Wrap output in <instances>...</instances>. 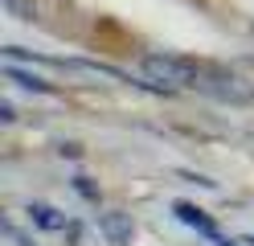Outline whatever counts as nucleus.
<instances>
[{
  "instance_id": "obj_5",
  "label": "nucleus",
  "mask_w": 254,
  "mask_h": 246,
  "mask_svg": "<svg viewBox=\"0 0 254 246\" xmlns=\"http://www.w3.org/2000/svg\"><path fill=\"white\" fill-rule=\"evenodd\" d=\"M25 213H29V226L45 230V234H70V230H74V222L66 218V213L54 209V205H45V201H33Z\"/></svg>"
},
{
  "instance_id": "obj_4",
  "label": "nucleus",
  "mask_w": 254,
  "mask_h": 246,
  "mask_svg": "<svg viewBox=\"0 0 254 246\" xmlns=\"http://www.w3.org/2000/svg\"><path fill=\"white\" fill-rule=\"evenodd\" d=\"M94 226H99L107 246H131V238H135V222H131V213H123V209H99Z\"/></svg>"
},
{
  "instance_id": "obj_7",
  "label": "nucleus",
  "mask_w": 254,
  "mask_h": 246,
  "mask_svg": "<svg viewBox=\"0 0 254 246\" xmlns=\"http://www.w3.org/2000/svg\"><path fill=\"white\" fill-rule=\"evenodd\" d=\"M8 16H17V21H37V4L33 0H0Z\"/></svg>"
},
{
  "instance_id": "obj_8",
  "label": "nucleus",
  "mask_w": 254,
  "mask_h": 246,
  "mask_svg": "<svg viewBox=\"0 0 254 246\" xmlns=\"http://www.w3.org/2000/svg\"><path fill=\"white\" fill-rule=\"evenodd\" d=\"M4 234H8V242H17V246H37V242H33V238H29V234H25V230L17 226V222H4Z\"/></svg>"
},
{
  "instance_id": "obj_6",
  "label": "nucleus",
  "mask_w": 254,
  "mask_h": 246,
  "mask_svg": "<svg viewBox=\"0 0 254 246\" xmlns=\"http://www.w3.org/2000/svg\"><path fill=\"white\" fill-rule=\"evenodd\" d=\"M4 78H8V82H17L21 90H33V94H54V86H50V82H45V78H37L33 70H21L17 62H4Z\"/></svg>"
},
{
  "instance_id": "obj_3",
  "label": "nucleus",
  "mask_w": 254,
  "mask_h": 246,
  "mask_svg": "<svg viewBox=\"0 0 254 246\" xmlns=\"http://www.w3.org/2000/svg\"><path fill=\"white\" fill-rule=\"evenodd\" d=\"M172 213H177V222H185L189 230H197V234H201V238H209L213 246H238V242H230L226 234H221L217 222H213L201 205H193V201H177V205H172Z\"/></svg>"
},
{
  "instance_id": "obj_9",
  "label": "nucleus",
  "mask_w": 254,
  "mask_h": 246,
  "mask_svg": "<svg viewBox=\"0 0 254 246\" xmlns=\"http://www.w3.org/2000/svg\"><path fill=\"white\" fill-rule=\"evenodd\" d=\"M74 189L82 193V197H90V201H99V189H94V185H90L86 176H74Z\"/></svg>"
},
{
  "instance_id": "obj_1",
  "label": "nucleus",
  "mask_w": 254,
  "mask_h": 246,
  "mask_svg": "<svg viewBox=\"0 0 254 246\" xmlns=\"http://www.w3.org/2000/svg\"><path fill=\"white\" fill-rule=\"evenodd\" d=\"M144 74L148 82H156L160 90H193L201 86V74L205 66L193 58H181V54H144Z\"/></svg>"
},
{
  "instance_id": "obj_2",
  "label": "nucleus",
  "mask_w": 254,
  "mask_h": 246,
  "mask_svg": "<svg viewBox=\"0 0 254 246\" xmlns=\"http://www.w3.org/2000/svg\"><path fill=\"white\" fill-rule=\"evenodd\" d=\"M209 98H217V103H230V107H246L254 103V82L246 74H238V70H226V66H205V74H201V86Z\"/></svg>"
}]
</instances>
